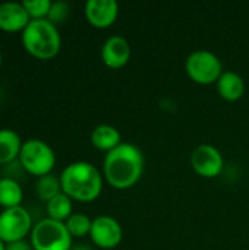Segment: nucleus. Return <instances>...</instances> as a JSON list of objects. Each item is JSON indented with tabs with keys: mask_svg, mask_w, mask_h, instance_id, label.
<instances>
[{
	"mask_svg": "<svg viewBox=\"0 0 249 250\" xmlns=\"http://www.w3.org/2000/svg\"><path fill=\"white\" fill-rule=\"evenodd\" d=\"M144 154L129 142H122L117 148L107 152L103 161V177L106 182L119 190H126L135 186L144 174Z\"/></svg>",
	"mask_w": 249,
	"mask_h": 250,
	"instance_id": "1",
	"label": "nucleus"
},
{
	"mask_svg": "<svg viewBox=\"0 0 249 250\" xmlns=\"http://www.w3.org/2000/svg\"><path fill=\"white\" fill-rule=\"evenodd\" d=\"M62 192L72 201L90 204L98 199L103 190V174L88 161H73L60 173Z\"/></svg>",
	"mask_w": 249,
	"mask_h": 250,
	"instance_id": "2",
	"label": "nucleus"
},
{
	"mask_svg": "<svg viewBox=\"0 0 249 250\" xmlns=\"http://www.w3.org/2000/svg\"><path fill=\"white\" fill-rule=\"evenodd\" d=\"M21 41L28 54L38 60L54 59L62 48V37L48 19L31 21L21 34Z\"/></svg>",
	"mask_w": 249,
	"mask_h": 250,
	"instance_id": "3",
	"label": "nucleus"
},
{
	"mask_svg": "<svg viewBox=\"0 0 249 250\" xmlns=\"http://www.w3.org/2000/svg\"><path fill=\"white\" fill-rule=\"evenodd\" d=\"M18 160L28 174L43 177L51 174L56 166V152L47 142L38 138H31L23 141Z\"/></svg>",
	"mask_w": 249,
	"mask_h": 250,
	"instance_id": "4",
	"label": "nucleus"
},
{
	"mask_svg": "<svg viewBox=\"0 0 249 250\" xmlns=\"http://www.w3.org/2000/svg\"><path fill=\"white\" fill-rule=\"evenodd\" d=\"M72 236L65 223L43 218L34 223L29 243L34 250H72Z\"/></svg>",
	"mask_w": 249,
	"mask_h": 250,
	"instance_id": "5",
	"label": "nucleus"
},
{
	"mask_svg": "<svg viewBox=\"0 0 249 250\" xmlns=\"http://www.w3.org/2000/svg\"><path fill=\"white\" fill-rule=\"evenodd\" d=\"M186 75L200 85H211L217 83L222 76L223 64L222 60L208 50H197L192 51L185 62Z\"/></svg>",
	"mask_w": 249,
	"mask_h": 250,
	"instance_id": "6",
	"label": "nucleus"
},
{
	"mask_svg": "<svg viewBox=\"0 0 249 250\" xmlns=\"http://www.w3.org/2000/svg\"><path fill=\"white\" fill-rule=\"evenodd\" d=\"M32 227L31 214L22 205L0 212V240L4 245L25 240L31 234Z\"/></svg>",
	"mask_w": 249,
	"mask_h": 250,
	"instance_id": "7",
	"label": "nucleus"
},
{
	"mask_svg": "<svg viewBox=\"0 0 249 250\" xmlns=\"http://www.w3.org/2000/svg\"><path fill=\"white\" fill-rule=\"evenodd\" d=\"M191 166L198 176L204 179H214L223 171L225 160L216 146L201 144L191 154Z\"/></svg>",
	"mask_w": 249,
	"mask_h": 250,
	"instance_id": "8",
	"label": "nucleus"
},
{
	"mask_svg": "<svg viewBox=\"0 0 249 250\" xmlns=\"http://www.w3.org/2000/svg\"><path fill=\"white\" fill-rule=\"evenodd\" d=\"M90 239L100 249H114L123 239V230L116 218L110 215H98L92 220Z\"/></svg>",
	"mask_w": 249,
	"mask_h": 250,
	"instance_id": "9",
	"label": "nucleus"
},
{
	"mask_svg": "<svg viewBox=\"0 0 249 250\" xmlns=\"http://www.w3.org/2000/svg\"><path fill=\"white\" fill-rule=\"evenodd\" d=\"M84 13L91 26L106 29L116 22L119 16V4L114 0H88Z\"/></svg>",
	"mask_w": 249,
	"mask_h": 250,
	"instance_id": "10",
	"label": "nucleus"
},
{
	"mask_svg": "<svg viewBox=\"0 0 249 250\" xmlns=\"http://www.w3.org/2000/svg\"><path fill=\"white\" fill-rule=\"evenodd\" d=\"M131 44L122 35L109 37L101 47V60L109 69H122L131 60Z\"/></svg>",
	"mask_w": 249,
	"mask_h": 250,
	"instance_id": "11",
	"label": "nucleus"
},
{
	"mask_svg": "<svg viewBox=\"0 0 249 250\" xmlns=\"http://www.w3.org/2000/svg\"><path fill=\"white\" fill-rule=\"evenodd\" d=\"M31 18L22 1L0 3V29L4 32H21L28 26Z\"/></svg>",
	"mask_w": 249,
	"mask_h": 250,
	"instance_id": "12",
	"label": "nucleus"
},
{
	"mask_svg": "<svg viewBox=\"0 0 249 250\" xmlns=\"http://www.w3.org/2000/svg\"><path fill=\"white\" fill-rule=\"evenodd\" d=\"M216 85H217L219 95L223 100L230 101V103L241 100L247 89L244 78L239 73L232 72V70H225Z\"/></svg>",
	"mask_w": 249,
	"mask_h": 250,
	"instance_id": "13",
	"label": "nucleus"
},
{
	"mask_svg": "<svg viewBox=\"0 0 249 250\" xmlns=\"http://www.w3.org/2000/svg\"><path fill=\"white\" fill-rule=\"evenodd\" d=\"M22 138L13 129H0V166L10 164L19 158L22 149Z\"/></svg>",
	"mask_w": 249,
	"mask_h": 250,
	"instance_id": "14",
	"label": "nucleus"
},
{
	"mask_svg": "<svg viewBox=\"0 0 249 250\" xmlns=\"http://www.w3.org/2000/svg\"><path fill=\"white\" fill-rule=\"evenodd\" d=\"M91 144L107 154L122 144V135L112 125H98L91 132Z\"/></svg>",
	"mask_w": 249,
	"mask_h": 250,
	"instance_id": "15",
	"label": "nucleus"
},
{
	"mask_svg": "<svg viewBox=\"0 0 249 250\" xmlns=\"http://www.w3.org/2000/svg\"><path fill=\"white\" fill-rule=\"evenodd\" d=\"M23 202V189L19 182L10 176L0 179V207L3 209L21 207Z\"/></svg>",
	"mask_w": 249,
	"mask_h": 250,
	"instance_id": "16",
	"label": "nucleus"
},
{
	"mask_svg": "<svg viewBox=\"0 0 249 250\" xmlns=\"http://www.w3.org/2000/svg\"><path fill=\"white\" fill-rule=\"evenodd\" d=\"M45 212L47 218L65 223L73 214V201L62 192L48 202H45Z\"/></svg>",
	"mask_w": 249,
	"mask_h": 250,
	"instance_id": "17",
	"label": "nucleus"
},
{
	"mask_svg": "<svg viewBox=\"0 0 249 250\" xmlns=\"http://www.w3.org/2000/svg\"><path fill=\"white\" fill-rule=\"evenodd\" d=\"M35 193L38 199L48 202L59 193H62V185H60V177L54 174H47L43 177H38L35 183Z\"/></svg>",
	"mask_w": 249,
	"mask_h": 250,
	"instance_id": "18",
	"label": "nucleus"
},
{
	"mask_svg": "<svg viewBox=\"0 0 249 250\" xmlns=\"http://www.w3.org/2000/svg\"><path fill=\"white\" fill-rule=\"evenodd\" d=\"M65 226L69 231V234L72 236V239H82L85 236H90L91 231V226H92V220L81 212H73L66 221Z\"/></svg>",
	"mask_w": 249,
	"mask_h": 250,
	"instance_id": "19",
	"label": "nucleus"
},
{
	"mask_svg": "<svg viewBox=\"0 0 249 250\" xmlns=\"http://www.w3.org/2000/svg\"><path fill=\"white\" fill-rule=\"evenodd\" d=\"M51 0H23L22 4L26 9L31 21L37 19H47L50 7H51Z\"/></svg>",
	"mask_w": 249,
	"mask_h": 250,
	"instance_id": "20",
	"label": "nucleus"
},
{
	"mask_svg": "<svg viewBox=\"0 0 249 250\" xmlns=\"http://www.w3.org/2000/svg\"><path fill=\"white\" fill-rule=\"evenodd\" d=\"M69 16V4L66 1H62V0H57V1H53L51 3V7H50V12H48V16L47 19L54 23L56 26L63 23Z\"/></svg>",
	"mask_w": 249,
	"mask_h": 250,
	"instance_id": "21",
	"label": "nucleus"
},
{
	"mask_svg": "<svg viewBox=\"0 0 249 250\" xmlns=\"http://www.w3.org/2000/svg\"><path fill=\"white\" fill-rule=\"evenodd\" d=\"M6 250H34L31 243L28 240H21V242H15L10 245H6Z\"/></svg>",
	"mask_w": 249,
	"mask_h": 250,
	"instance_id": "22",
	"label": "nucleus"
},
{
	"mask_svg": "<svg viewBox=\"0 0 249 250\" xmlns=\"http://www.w3.org/2000/svg\"><path fill=\"white\" fill-rule=\"evenodd\" d=\"M72 250H92L88 245H75L72 246Z\"/></svg>",
	"mask_w": 249,
	"mask_h": 250,
	"instance_id": "23",
	"label": "nucleus"
},
{
	"mask_svg": "<svg viewBox=\"0 0 249 250\" xmlns=\"http://www.w3.org/2000/svg\"><path fill=\"white\" fill-rule=\"evenodd\" d=\"M0 250H6V245L0 240Z\"/></svg>",
	"mask_w": 249,
	"mask_h": 250,
	"instance_id": "24",
	"label": "nucleus"
},
{
	"mask_svg": "<svg viewBox=\"0 0 249 250\" xmlns=\"http://www.w3.org/2000/svg\"><path fill=\"white\" fill-rule=\"evenodd\" d=\"M1 60H3V54H1V50H0V66H1Z\"/></svg>",
	"mask_w": 249,
	"mask_h": 250,
	"instance_id": "25",
	"label": "nucleus"
},
{
	"mask_svg": "<svg viewBox=\"0 0 249 250\" xmlns=\"http://www.w3.org/2000/svg\"><path fill=\"white\" fill-rule=\"evenodd\" d=\"M0 179H1V176H0Z\"/></svg>",
	"mask_w": 249,
	"mask_h": 250,
	"instance_id": "26",
	"label": "nucleus"
}]
</instances>
